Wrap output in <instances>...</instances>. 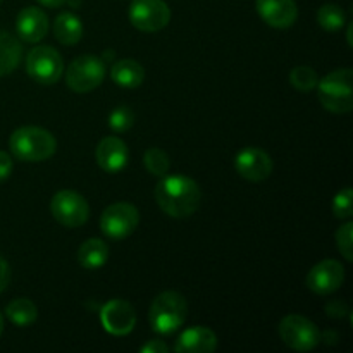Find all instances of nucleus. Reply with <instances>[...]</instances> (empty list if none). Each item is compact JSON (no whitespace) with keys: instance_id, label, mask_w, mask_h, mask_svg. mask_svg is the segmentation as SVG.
<instances>
[{"instance_id":"7ed1b4c3","label":"nucleus","mask_w":353,"mask_h":353,"mask_svg":"<svg viewBox=\"0 0 353 353\" xmlns=\"http://www.w3.org/2000/svg\"><path fill=\"white\" fill-rule=\"evenodd\" d=\"M188 316L186 299L178 292H164L150 307V326L159 334H172L185 324Z\"/></svg>"},{"instance_id":"1a4fd4ad","label":"nucleus","mask_w":353,"mask_h":353,"mask_svg":"<svg viewBox=\"0 0 353 353\" xmlns=\"http://www.w3.org/2000/svg\"><path fill=\"white\" fill-rule=\"evenodd\" d=\"M50 212L59 224L65 228H79L88 221L90 205L79 193L62 190L50 202Z\"/></svg>"},{"instance_id":"f03ea898","label":"nucleus","mask_w":353,"mask_h":353,"mask_svg":"<svg viewBox=\"0 0 353 353\" xmlns=\"http://www.w3.org/2000/svg\"><path fill=\"white\" fill-rule=\"evenodd\" d=\"M14 157L24 162H43L55 154L54 134L37 126H24L14 131L9 140Z\"/></svg>"},{"instance_id":"473e14b6","label":"nucleus","mask_w":353,"mask_h":353,"mask_svg":"<svg viewBox=\"0 0 353 353\" xmlns=\"http://www.w3.org/2000/svg\"><path fill=\"white\" fill-rule=\"evenodd\" d=\"M38 2H40L41 6H45V7H50V9H55V7L64 6V3L68 2V0H38Z\"/></svg>"},{"instance_id":"aec40b11","label":"nucleus","mask_w":353,"mask_h":353,"mask_svg":"<svg viewBox=\"0 0 353 353\" xmlns=\"http://www.w3.org/2000/svg\"><path fill=\"white\" fill-rule=\"evenodd\" d=\"M54 34L62 45H74L83 37V24L72 12H62L54 21Z\"/></svg>"},{"instance_id":"cd10ccee","label":"nucleus","mask_w":353,"mask_h":353,"mask_svg":"<svg viewBox=\"0 0 353 353\" xmlns=\"http://www.w3.org/2000/svg\"><path fill=\"white\" fill-rule=\"evenodd\" d=\"M353 223H347L338 230L336 233V245L338 250L341 252L348 262L353 261Z\"/></svg>"},{"instance_id":"bb28decb","label":"nucleus","mask_w":353,"mask_h":353,"mask_svg":"<svg viewBox=\"0 0 353 353\" xmlns=\"http://www.w3.org/2000/svg\"><path fill=\"white\" fill-rule=\"evenodd\" d=\"M333 212L338 219H350L353 216V193L352 188H343L333 200Z\"/></svg>"},{"instance_id":"6e6552de","label":"nucleus","mask_w":353,"mask_h":353,"mask_svg":"<svg viewBox=\"0 0 353 353\" xmlns=\"http://www.w3.org/2000/svg\"><path fill=\"white\" fill-rule=\"evenodd\" d=\"M140 212L128 202H117L107 207L100 217V230L112 240H123L137 230Z\"/></svg>"},{"instance_id":"c85d7f7f","label":"nucleus","mask_w":353,"mask_h":353,"mask_svg":"<svg viewBox=\"0 0 353 353\" xmlns=\"http://www.w3.org/2000/svg\"><path fill=\"white\" fill-rule=\"evenodd\" d=\"M12 172V159L7 152H0V183L6 181Z\"/></svg>"},{"instance_id":"20e7f679","label":"nucleus","mask_w":353,"mask_h":353,"mask_svg":"<svg viewBox=\"0 0 353 353\" xmlns=\"http://www.w3.org/2000/svg\"><path fill=\"white\" fill-rule=\"evenodd\" d=\"M353 72L352 69H340L327 74L317 83L319 100L323 107L334 114H347L353 109Z\"/></svg>"},{"instance_id":"c756f323","label":"nucleus","mask_w":353,"mask_h":353,"mask_svg":"<svg viewBox=\"0 0 353 353\" xmlns=\"http://www.w3.org/2000/svg\"><path fill=\"white\" fill-rule=\"evenodd\" d=\"M326 312L327 316L334 317V319H338V317H345L348 314V309L347 305H345L343 302H338V300H333V302H330L326 305Z\"/></svg>"},{"instance_id":"f257e3e1","label":"nucleus","mask_w":353,"mask_h":353,"mask_svg":"<svg viewBox=\"0 0 353 353\" xmlns=\"http://www.w3.org/2000/svg\"><path fill=\"white\" fill-rule=\"evenodd\" d=\"M155 200L168 216L185 219L196 212L202 192L192 178L186 176H162L155 186Z\"/></svg>"},{"instance_id":"393cba45","label":"nucleus","mask_w":353,"mask_h":353,"mask_svg":"<svg viewBox=\"0 0 353 353\" xmlns=\"http://www.w3.org/2000/svg\"><path fill=\"white\" fill-rule=\"evenodd\" d=\"M143 162H145V168L150 171V174L159 176V178L168 174L169 165H171L168 154H165L164 150H161V148H155V147L148 148V150L145 152Z\"/></svg>"},{"instance_id":"f3484780","label":"nucleus","mask_w":353,"mask_h":353,"mask_svg":"<svg viewBox=\"0 0 353 353\" xmlns=\"http://www.w3.org/2000/svg\"><path fill=\"white\" fill-rule=\"evenodd\" d=\"M216 333L203 326H195L186 330L174 345V352L178 353H209L216 350Z\"/></svg>"},{"instance_id":"ddd939ff","label":"nucleus","mask_w":353,"mask_h":353,"mask_svg":"<svg viewBox=\"0 0 353 353\" xmlns=\"http://www.w3.org/2000/svg\"><path fill=\"white\" fill-rule=\"evenodd\" d=\"M234 168L238 174L248 181H264L272 172V159L261 148L248 147L236 155Z\"/></svg>"},{"instance_id":"2f4dec72","label":"nucleus","mask_w":353,"mask_h":353,"mask_svg":"<svg viewBox=\"0 0 353 353\" xmlns=\"http://www.w3.org/2000/svg\"><path fill=\"white\" fill-rule=\"evenodd\" d=\"M10 281V268L2 257H0V293L7 288Z\"/></svg>"},{"instance_id":"423d86ee","label":"nucleus","mask_w":353,"mask_h":353,"mask_svg":"<svg viewBox=\"0 0 353 353\" xmlns=\"http://www.w3.org/2000/svg\"><path fill=\"white\" fill-rule=\"evenodd\" d=\"M105 76V64L95 55H81L69 64L65 71L68 86L76 93H88L100 86Z\"/></svg>"},{"instance_id":"0eeeda50","label":"nucleus","mask_w":353,"mask_h":353,"mask_svg":"<svg viewBox=\"0 0 353 353\" xmlns=\"http://www.w3.org/2000/svg\"><path fill=\"white\" fill-rule=\"evenodd\" d=\"M26 71L30 78L41 85H54L61 79L64 71V62L55 48L41 45L33 48L26 57Z\"/></svg>"},{"instance_id":"f704fd0d","label":"nucleus","mask_w":353,"mask_h":353,"mask_svg":"<svg viewBox=\"0 0 353 353\" xmlns=\"http://www.w3.org/2000/svg\"><path fill=\"white\" fill-rule=\"evenodd\" d=\"M2 331H3V317L0 314V336H2Z\"/></svg>"},{"instance_id":"c9c22d12","label":"nucleus","mask_w":353,"mask_h":353,"mask_svg":"<svg viewBox=\"0 0 353 353\" xmlns=\"http://www.w3.org/2000/svg\"><path fill=\"white\" fill-rule=\"evenodd\" d=\"M0 3H2V0H0Z\"/></svg>"},{"instance_id":"b1692460","label":"nucleus","mask_w":353,"mask_h":353,"mask_svg":"<svg viewBox=\"0 0 353 353\" xmlns=\"http://www.w3.org/2000/svg\"><path fill=\"white\" fill-rule=\"evenodd\" d=\"M290 83L295 90L307 93L316 88L317 83H319V76L309 65H299L290 72Z\"/></svg>"},{"instance_id":"6ab92c4d","label":"nucleus","mask_w":353,"mask_h":353,"mask_svg":"<svg viewBox=\"0 0 353 353\" xmlns=\"http://www.w3.org/2000/svg\"><path fill=\"white\" fill-rule=\"evenodd\" d=\"M23 45L14 34L0 31V76H7L19 65Z\"/></svg>"},{"instance_id":"7c9ffc66","label":"nucleus","mask_w":353,"mask_h":353,"mask_svg":"<svg viewBox=\"0 0 353 353\" xmlns=\"http://www.w3.org/2000/svg\"><path fill=\"white\" fill-rule=\"evenodd\" d=\"M141 353H165L169 352V347L161 340H150L147 345L141 347Z\"/></svg>"},{"instance_id":"2eb2a0df","label":"nucleus","mask_w":353,"mask_h":353,"mask_svg":"<svg viewBox=\"0 0 353 353\" xmlns=\"http://www.w3.org/2000/svg\"><path fill=\"white\" fill-rule=\"evenodd\" d=\"M17 34L26 43H38L48 33V17L38 7H26L17 14Z\"/></svg>"},{"instance_id":"a878e982","label":"nucleus","mask_w":353,"mask_h":353,"mask_svg":"<svg viewBox=\"0 0 353 353\" xmlns=\"http://www.w3.org/2000/svg\"><path fill=\"white\" fill-rule=\"evenodd\" d=\"M134 123V114L133 110L128 105H119L110 112L109 116V126L110 130L116 131V133H123L128 131Z\"/></svg>"},{"instance_id":"dca6fc26","label":"nucleus","mask_w":353,"mask_h":353,"mask_svg":"<svg viewBox=\"0 0 353 353\" xmlns=\"http://www.w3.org/2000/svg\"><path fill=\"white\" fill-rule=\"evenodd\" d=\"M97 162L105 172H119L126 168L130 150L126 143L117 137H107L97 147Z\"/></svg>"},{"instance_id":"4468645a","label":"nucleus","mask_w":353,"mask_h":353,"mask_svg":"<svg viewBox=\"0 0 353 353\" xmlns=\"http://www.w3.org/2000/svg\"><path fill=\"white\" fill-rule=\"evenodd\" d=\"M255 7L262 21L278 30L293 26L299 16V7L295 0H257Z\"/></svg>"},{"instance_id":"a211bd4d","label":"nucleus","mask_w":353,"mask_h":353,"mask_svg":"<svg viewBox=\"0 0 353 353\" xmlns=\"http://www.w3.org/2000/svg\"><path fill=\"white\" fill-rule=\"evenodd\" d=\"M110 78L121 88H138L145 79V69L140 62L133 59H123V61L114 62L110 69Z\"/></svg>"},{"instance_id":"72a5a7b5","label":"nucleus","mask_w":353,"mask_h":353,"mask_svg":"<svg viewBox=\"0 0 353 353\" xmlns=\"http://www.w3.org/2000/svg\"><path fill=\"white\" fill-rule=\"evenodd\" d=\"M347 38H348V43L352 45V24L348 26V33H347Z\"/></svg>"},{"instance_id":"5701e85b","label":"nucleus","mask_w":353,"mask_h":353,"mask_svg":"<svg viewBox=\"0 0 353 353\" xmlns=\"http://www.w3.org/2000/svg\"><path fill=\"white\" fill-rule=\"evenodd\" d=\"M317 23L323 30L326 31H338L345 26L347 19H345V12L340 6L334 3H324L319 10H317Z\"/></svg>"},{"instance_id":"412c9836","label":"nucleus","mask_w":353,"mask_h":353,"mask_svg":"<svg viewBox=\"0 0 353 353\" xmlns=\"http://www.w3.org/2000/svg\"><path fill=\"white\" fill-rule=\"evenodd\" d=\"M107 259H109V247L100 238L86 240L78 250V262L85 269H90V271L102 268Z\"/></svg>"},{"instance_id":"39448f33","label":"nucleus","mask_w":353,"mask_h":353,"mask_svg":"<svg viewBox=\"0 0 353 353\" xmlns=\"http://www.w3.org/2000/svg\"><path fill=\"white\" fill-rule=\"evenodd\" d=\"M279 336L286 347L296 352H310L321 341L316 324L299 314H290L279 323Z\"/></svg>"},{"instance_id":"9b49d317","label":"nucleus","mask_w":353,"mask_h":353,"mask_svg":"<svg viewBox=\"0 0 353 353\" xmlns=\"http://www.w3.org/2000/svg\"><path fill=\"white\" fill-rule=\"evenodd\" d=\"M100 321L107 333L114 336H126L134 330L137 314L126 300H110L100 310Z\"/></svg>"},{"instance_id":"f8f14e48","label":"nucleus","mask_w":353,"mask_h":353,"mask_svg":"<svg viewBox=\"0 0 353 353\" xmlns=\"http://www.w3.org/2000/svg\"><path fill=\"white\" fill-rule=\"evenodd\" d=\"M345 281V268L338 261L327 259L319 262L307 274V286L317 295H331Z\"/></svg>"},{"instance_id":"9d476101","label":"nucleus","mask_w":353,"mask_h":353,"mask_svg":"<svg viewBox=\"0 0 353 353\" xmlns=\"http://www.w3.org/2000/svg\"><path fill=\"white\" fill-rule=\"evenodd\" d=\"M130 21L137 30L155 33L169 24L171 9L164 0H133L130 6Z\"/></svg>"},{"instance_id":"4be33fe9","label":"nucleus","mask_w":353,"mask_h":353,"mask_svg":"<svg viewBox=\"0 0 353 353\" xmlns=\"http://www.w3.org/2000/svg\"><path fill=\"white\" fill-rule=\"evenodd\" d=\"M6 316L16 326L26 327L37 321L38 309L30 299H16L6 307Z\"/></svg>"}]
</instances>
